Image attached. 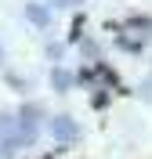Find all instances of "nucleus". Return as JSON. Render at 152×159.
Wrapping results in <instances>:
<instances>
[{"instance_id": "f257e3e1", "label": "nucleus", "mask_w": 152, "mask_h": 159, "mask_svg": "<svg viewBox=\"0 0 152 159\" xmlns=\"http://www.w3.org/2000/svg\"><path fill=\"white\" fill-rule=\"evenodd\" d=\"M40 105H22L18 109V145H33L36 141V130H40Z\"/></svg>"}, {"instance_id": "423d86ee", "label": "nucleus", "mask_w": 152, "mask_h": 159, "mask_svg": "<svg viewBox=\"0 0 152 159\" xmlns=\"http://www.w3.org/2000/svg\"><path fill=\"white\" fill-rule=\"evenodd\" d=\"M120 51H131V54H141L145 43L141 40H134V36H120Z\"/></svg>"}, {"instance_id": "9d476101", "label": "nucleus", "mask_w": 152, "mask_h": 159, "mask_svg": "<svg viewBox=\"0 0 152 159\" xmlns=\"http://www.w3.org/2000/svg\"><path fill=\"white\" fill-rule=\"evenodd\" d=\"M44 159H51V156H44Z\"/></svg>"}, {"instance_id": "7ed1b4c3", "label": "nucleus", "mask_w": 152, "mask_h": 159, "mask_svg": "<svg viewBox=\"0 0 152 159\" xmlns=\"http://www.w3.org/2000/svg\"><path fill=\"white\" fill-rule=\"evenodd\" d=\"M18 112H0V141H11L18 145Z\"/></svg>"}, {"instance_id": "1a4fd4ad", "label": "nucleus", "mask_w": 152, "mask_h": 159, "mask_svg": "<svg viewBox=\"0 0 152 159\" xmlns=\"http://www.w3.org/2000/svg\"><path fill=\"white\" fill-rule=\"evenodd\" d=\"M51 7H80V0H47Z\"/></svg>"}, {"instance_id": "6e6552de", "label": "nucleus", "mask_w": 152, "mask_h": 159, "mask_svg": "<svg viewBox=\"0 0 152 159\" xmlns=\"http://www.w3.org/2000/svg\"><path fill=\"white\" fill-rule=\"evenodd\" d=\"M105 105H109V94L105 90H94V109H105Z\"/></svg>"}, {"instance_id": "39448f33", "label": "nucleus", "mask_w": 152, "mask_h": 159, "mask_svg": "<svg viewBox=\"0 0 152 159\" xmlns=\"http://www.w3.org/2000/svg\"><path fill=\"white\" fill-rule=\"evenodd\" d=\"M51 83H54V90H69L76 80H72V72H65V69H54L51 72Z\"/></svg>"}, {"instance_id": "f03ea898", "label": "nucleus", "mask_w": 152, "mask_h": 159, "mask_svg": "<svg viewBox=\"0 0 152 159\" xmlns=\"http://www.w3.org/2000/svg\"><path fill=\"white\" fill-rule=\"evenodd\" d=\"M51 134H54V141H76L80 138V127H76L72 116H54L51 119Z\"/></svg>"}, {"instance_id": "0eeeda50", "label": "nucleus", "mask_w": 152, "mask_h": 159, "mask_svg": "<svg viewBox=\"0 0 152 159\" xmlns=\"http://www.w3.org/2000/svg\"><path fill=\"white\" fill-rule=\"evenodd\" d=\"M127 25H131V29H141V33H145V29H152V22L145 18V15H134V18H127Z\"/></svg>"}, {"instance_id": "20e7f679", "label": "nucleus", "mask_w": 152, "mask_h": 159, "mask_svg": "<svg viewBox=\"0 0 152 159\" xmlns=\"http://www.w3.org/2000/svg\"><path fill=\"white\" fill-rule=\"evenodd\" d=\"M25 18L33 22V25H36V29H47L51 25V4H29V7H25Z\"/></svg>"}]
</instances>
